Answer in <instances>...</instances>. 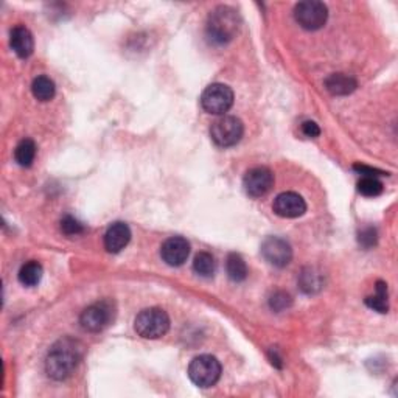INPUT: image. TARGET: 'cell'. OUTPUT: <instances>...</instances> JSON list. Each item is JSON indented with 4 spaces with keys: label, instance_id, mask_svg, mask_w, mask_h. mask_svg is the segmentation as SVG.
Returning a JSON list of instances; mask_svg holds the SVG:
<instances>
[{
    "label": "cell",
    "instance_id": "3957f363",
    "mask_svg": "<svg viewBox=\"0 0 398 398\" xmlns=\"http://www.w3.org/2000/svg\"><path fill=\"white\" fill-rule=\"evenodd\" d=\"M134 328L145 339H159L170 330V318L161 308H146L137 314Z\"/></svg>",
    "mask_w": 398,
    "mask_h": 398
},
{
    "label": "cell",
    "instance_id": "ba28073f",
    "mask_svg": "<svg viewBox=\"0 0 398 398\" xmlns=\"http://www.w3.org/2000/svg\"><path fill=\"white\" fill-rule=\"evenodd\" d=\"M112 319H114L112 303L109 301H102L87 306V308L81 313L80 323L85 330L97 333V331H102L109 326Z\"/></svg>",
    "mask_w": 398,
    "mask_h": 398
},
{
    "label": "cell",
    "instance_id": "cb8c5ba5",
    "mask_svg": "<svg viewBox=\"0 0 398 398\" xmlns=\"http://www.w3.org/2000/svg\"><path fill=\"white\" fill-rule=\"evenodd\" d=\"M61 230L64 232L65 235H78V234H82L85 232V226L77 220V218H73V217H64L63 221H61Z\"/></svg>",
    "mask_w": 398,
    "mask_h": 398
},
{
    "label": "cell",
    "instance_id": "277c9868",
    "mask_svg": "<svg viewBox=\"0 0 398 398\" xmlns=\"http://www.w3.org/2000/svg\"><path fill=\"white\" fill-rule=\"evenodd\" d=\"M188 377L198 387H212L218 383L221 377V364L210 355H201L190 362Z\"/></svg>",
    "mask_w": 398,
    "mask_h": 398
},
{
    "label": "cell",
    "instance_id": "d4e9b609",
    "mask_svg": "<svg viewBox=\"0 0 398 398\" xmlns=\"http://www.w3.org/2000/svg\"><path fill=\"white\" fill-rule=\"evenodd\" d=\"M269 305L274 311H284L285 308H288L289 305H291V297L284 291H277L269 298Z\"/></svg>",
    "mask_w": 398,
    "mask_h": 398
},
{
    "label": "cell",
    "instance_id": "2e32d148",
    "mask_svg": "<svg viewBox=\"0 0 398 398\" xmlns=\"http://www.w3.org/2000/svg\"><path fill=\"white\" fill-rule=\"evenodd\" d=\"M36 157V144L31 139H23L14 149V159L21 167H31Z\"/></svg>",
    "mask_w": 398,
    "mask_h": 398
},
{
    "label": "cell",
    "instance_id": "484cf974",
    "mask_svg": "<svg viewBox=\"0 0 398 398\" xmlns=\"http://www.w3.org/2000/svg\"><path fill=\"white\" fill-rule=\"evenodd\" d=\"M360 243L364 247H372L373 244L377 243V230L372 229V227L364 229L360 234Z\"/></svg>",
    "mask_w": 398,
    "mask_h": 398
},
{
    "label": "cell",
    "instance_id": "5b68a950",
    "mask_svg": "<svg viewBox=\"0 0 398 398\" xmlns=\"http://www.w3.org/2000/svg\"><path fill=\"white\" fill-rule=\"evenodd\" d=\"M244 134V124L243 122L232 117V115H224L212 124L210 128V137L215 144L221 148L234 146Z\"/></svg>",
    "mask_w": 398,
    "mask_h": 398
},
{
    "label": "cell",
    "instance_id": "6da1fadb",
    "mask_svg": "<svg viewBox=\"0 0 398 398\" xmlns=\"http://www.w3.org/2000/svg\"><path fill=\"white\" fill-rule=\"evenodd\" d=\"M82 358V345L70 338L60 339L53 347L50 348L45 360V372L47 375L63 381L69 378Z\"/></svg>",
    "mask_w": 398,
    "mask_h": 398
},
{
    "label": "cell",
    "instance_id": "4fadbf2b",
    "mask_svg": "<svg viewBox=\"0 0 398 398\" xmlns=\"http://www.w3.org/2000/svg\"><path fill=\"white\" fill-rule=\"evenodd\" d=\"M131 240V229L127 222H114L104 234V247L107 252L119 254L128 246Z\"/></svg>",
    "mask_w": 398,
    "mask_h": 398
},
{
    "label": "cell",
    "instance_id": "52a82bcc",
    "mask_svg": "<svg viewBox=\"0 0 398 398\" xmlns=\"http://www.w3.org/2000/svg\"><path fill=\"white\" fill-rule=\"evenodd\" d=\"M294 18L302 28L314 31L326 25L328 18V10L322 2L310 0V2H301L296 5Z\"/></svg>",
    "mask_w": 398,
    "mask_h": 398
},
{
    "label": "cell",
    "instance_id": "7a4b0ae2",
    "mask_svg": "<svg viewBox=\"0 0 398 398\" xmlns=\"http://www.w3.org/2000/svg\"><path fill=\"white\" fill-rule=\"evenodd\" d=\"M240 16L230 6H218L207 19V36L215 44H227L237 36Z\"/></svg>",
    "mask_w": 398,
    "mask_h": 398
},
{
    "label": "cell",
    "instance_id": "603a6c76",
    "mask_svg": "<svg viewBox=\"0 0 398 398\" xmlns=\"http://www.w3.org/2000/svg\"><path fill=\"white\" fill-rule=\"evenodd\" d=\"M301 288L305 293H313L321 288L319 274H314L311 269L308 272H303L301 277Z\"/></svg>",
    "mask_w": 398,
    "mask_h": 398
},
{
    "label": "cell",
    "instance_id": "8fae6325",
    "mask_svg": "<svg viewBox=\"0 0 398 398\" xmlns=\"http://www.w3.org/2000/svg\"><path fill=\"white\" fill-rule=\"evenodd\" d=\"M272 209L281 218H298L306 212V203L301 195L285 192L276 198Z\"/></svg>",
    "mask_w": 398,
    "mask_h": 398
},
{
    "label": "cell",
    "instance_id": "5bb4252c",
    "mask_svg": "<svg viewBox=\"0 0 398 398\" xmlns=\"http://www.w3.org/2000/svg\"><path fill=\"white\" fill-rule=\"evenodd\" d=\"M10 45L19 58H28L35 50V39H33L31 31L27 27L18 25L10 33Z\"/></svg>",
    "mask_w": 398,
    "mask_h": 398
},
{
    "label": "cell",
    "instance_id": "44dd1931",
    "mask_svg": "<svg viewBox=\"0 0 398 398\" xmlns=\"http://www.w3.org/2000/svg\"><path fill=\"white\" fill-rule=\"evenodd\" d=\"M193 269L201 277H212L215 274V269H217V263H215V259L212 257V254L199 252L195 257Z\"/></svg>",
    "mask_w": 398,
    "mask_h": 398
},
{
    "label": "cell",
    "instance_id": "30bf717a",
    "mask_svg": "<svg viewBox=\"0 0 398 398\" xmlns=\"http://www.w3.org/2000/svg\"><path fill=\"white\" fill-rule=\"evenodd\" d=\"M262 254L269 264L284 268L293 259V249L286 240L280 237H269L262 244Z\"/></svg>",
    "mask_w": 398,
    "mask_h": 398
},
{
    "label": "cell",
    "instance_id": "7402d4cb",
    "mask_svg": "<svg viewBox=\"0 0 398 398\" xmlns=\"http://www.w3.org/2000/svg\"><path fill=\"white\" fill-rule=\"evenodd\" d=\"M358 192L367 198H375L383 193V182L377 176H362L358 182Z\"/></svg>",
    "mask_w": 398,
    "mask_h": 398
},
{
    "label": "cell",
    "instance_id": "e0dca14e",
    "mask_svg": "<svg viewBox=\"0 0 398 398\" xmlns=\"http://www.w3.org/2000/svg\"><path fill=\"white\" fill-rule=\"evenodd\" d=\"M31 92H33V95H35V98L39 100V102H50V100L55 97V92H56L55 82L50 80L48 77L41 75V77L33 80Z\"/></svg>",
    "mask_w": 398,
    "mask_h": 398
},
{
    "label": "cell",
    "instance_id": "7c38bea8",
    "mask_svg": "<svg viewBox=\"0 0 398 398\" xmlns=\"http://www.w3.org/2000/svg\"><path fill=\"white\" fill-rule=\"evenodd\" d=\"M161 255L163 262L170 267H181L190 255V243L182 237H171L162 244Z\"/></svg>",
    "mask_w": 398,
    "mask_h": 398
},
{
    "label": "cell",
    "instance_id": "9c48e42d",
    "mask_svg": "<svg viewBox=\"0 0 398 398\" xmlns=\"http://www.w3.org/2000/svg\"><path fill=\"white\" fill-rule=\"evenodd\" d=\"M243 187L249 196L262 198L274 187V174L267 167H255L244 174Z\"/></svg>",
    "mask_w": 398,
    "mask_h": 398
},
{
    "label": "cell",
    "instance_id": "ffe728a7",
    "mask_svg": "<svg viewBox=\"0 0 398 398\" xmlns=\"http://www.w3.org/2000/svg\"><path fill=\"white\" fill-rule=\"evenodd\" d=\"M366 305L373 311L378 313H387L389 311V302H387V285L384 281H377V293L369 296L366 298Z\"/></svg>",
    "mask_w": 398,
    "mask_h": 398
},
{
    "label": "cell",
    "instance_id": "8992f818",
    "mask_svg": "<svg viewBox=\"0 0 398 398\" xmlns=\"http://www.w3.org/2000/svg\"><path fill=\"white\" fill-rule=\"evenodd\" d=\"M234 104V92L221 82H215L207 87L201 95V106L205 112L213 115L226 114Z\"/></svg>",
    "mask_w": 398,
    "mask_h": 398
},
{
    "label": "cell",
    "instance_id": "d6986e66",
    "mask_svg": "<svg viewBox=\"0 0 398 398\" xmlns=\"http://www.w3.org/2000/svg\"><path fill=\"white\" fill-rule=\"evenodd\" d=\"M226 268H227V274L229 277L234 280V281H243L247 277V264L243 260V257L240 254H230L227 257V263H226Z\"/></svg>",
    "mask_w": 398,
    "mask_h": 398
},
{
    "label": "cell",
    "instance_id": "ac0fdd59",
    "mask_svg": "<svg viewBox=\"0 0 398 398\" xmlns=\"http://www.w3.org/2000/svg\"><path fill=\"white\" fill-rule=\"evenodd\" d=\"M43 279V267L41 263L31 260L22 264L19 271V281L25 286H36Z\"/></svg>",
    "mask_w": 398,
    "mask_h": 398
},
{
    "label": "cell",
    "instance_id": "4316f807",
    "mask_svg": "<svg viewBox=\"0 0 398 398\" xmlns=\"http://www.w3.org/2000/svg\"><path fill=\"white\" fill-rule=\"evenodd\" d=\"M302 132L303 136L310 137V139H316L321 136V128L316 122H311V120H306L302 123Z\"/></svg>",
    "mask_w": 398,
    "mask_h": 398
},
{
    "label": "cell",
    "instance_id": "9a60e30c",
    "mask_svg": "<svg viewBox=\"0 0 398 398\" xmlns=\"http://www.w3.org/2000/svg\"><path fill=\"white\" fill-rule=\"evenodd\" d=\"M326 87L333 95H348L358 87V82L353 77L344 73H333L326 80Z\"/></svg>",
    "mask_w": 398,
    "mask_h": 398
}]
</instances>
